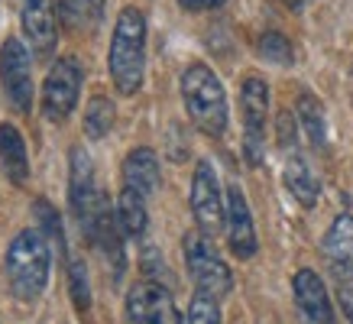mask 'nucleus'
<instances>
[{
	"mask_svg": "<svg viewBox=\"0 0 353 324\" xmlns=\"http://www.w3.org/2000/svg\"><path fill=\"white\" fill-rule=\"evenodd\" d=\"M110 78L120 94H137L146 75V17L137 7L120 10L110 36Z\"/></svg>",
	"mask_w": 353,
	"mask_h": 324,
	"instance_id": "nucleus-1",
	"label": "nucleus"
},
{
	"mask_svg": "<svg viewBox=\"0 0 353 324\" xmlns=\"http://www.w3.org/2000/svg\"><path fill=\"white\" fill-rule=\"evenodd\" d=\"M52 270V253H49V237L39 227H26L13 237L7 250V279L17 298L32 302L36 295H43L46 282Z\"/></svg>",
	"mask_w": 353,
	"mask_h": 324,
	"instance_id": "nucleus-2",
	"label": "nucleus"
},
{
	"mask_svg": "<svg viewBox=\"0 0 353 324\" xmlns=\"http://www.w3.org/2000/svg\"><path fill=\"white\" fill-rule=\"evenodd\" d=\"M182 97L192 123L208 136H224L227 130V94L221 78L208 65L194 62L182 75Z\"/></svg>",
	"mask_w": 353,
	"mask_h": 324,
	"instance_id": "nucleus-3",
	"label": "nucleus"
},
{
	"mask_svg": "<svg viewBox=\"0 0 353 324\" xmlns=\"http://www.w3.org/2000/svg\"><path fill=\"white\" fill-rule=\"evenodd\" d=\"M185 266H188V276L198 285V292H204V295L224 298L227 292L234 289V272L217 256L208 234H188L185 237Z\"/></svg>",
	"mask_w": 353,
	"mask_h": 324,
	"instance_id": "nucleus-4",
	"label": "nucleus"
},
{
	"mask_svg": "<svg viewBox=\"0 0 353 324\" xmlns=\"http://www.w3.org/2000/svg\"><path fill=\"white\" fill-rule=\"evenodd\" d=\"M81 65L75 59H55V65L49 68L43 85V114L46 120L52 123H62L68 120V114L75 110L78 94H81Z\"/></svg>",
	"mask_w": 353,
	"mask_h": 324,
	"instance_id": "nucleus-5",
	"label": "nucleus"
},
{
	"mask_svg": "<svg viewBox=\"0 0 353 324\" xmlns=\"http://www.w3.org/2000/svg\"><path fill=\"white\" fill-rule=\"evenodd\" d=\"M192 214L198 221V230L214 237L221 234L227 224V201L221 194V185H217L214 165L211 162H198L192 179Z\"/></svg>",
	"mask_w": 353,
	"mask_h": 324,
	"instance_id": "nucleus-6",
	"label": "nucleus"
},
{
	"mask_svg": "<svg viewBox=\"0 0 353 324\" xmlns=\"http://www.w3.org/2000/svg\"><path fill=\"white\" fill-rule=\"evenodd\" d=\"M240 110H243V152L250 165L263 162V130H266V114H269V85L263 78L250 75L240 88Z\"/></svg>",
	"mask_w": 353,
	"mask_h": 324,
	"instance_id": "nucleus-7",
	"label": "nucleus"
},
{
	"mask_svg": "<svg viewBox=\"0 0 353 324\" xmlns=\"http://www.w3.org/2000/svg\"><path fill=\"white\" fill-rule=\"evenodd\" d=\"M127 318L130 324H182L169 289L152 279L137 282L127 292Z\"/></svg>",
	"mask_w": 353,
	"mask_h": 324,
	"instance_id": "nucleus-8",
	"label": "nucleus"
},
{
	"mask_svg": "<svg viewBox=\"0 0 353 324\" xmlns=\"http://www.w3.org/2000/svg\"><path fill=\"white\" fill-rule=\"evenodd\" d=\"M0 78H3V91L10 97L17 110L32 108V62L30 52L20 39H7L3 52H0Z\"/></svg>",
	"mask_w": 353,
	"mask_h": 324,
	"instance_id": "nucleus-9",
	"label": "nucleus"
},
{
	"mask_svg": "<svg viewBox=\"0 0 353 324\" xmlns=\"http://www.w3.org/2000/svg\"><path fill=\"white\" fill-rule=\"evenodd\" d=\"M227 240L240 259H250L256 253V227H253V214L246 205V194L240 185L227 188Z\"/></svg>",
	"mask_w": 353,
	"mask_h": 324,
	"instance_id": "nucleus-10",
	"label": "nucleus"
},
{
	"mask_svg": "<svg viewBox=\"0 0 353 324\" xmlns=\"http://www.w3.org/2000/svg\"><path fill=\"white\" fill-rule=\"evenodd\" d=\"M292 292H295V305L301 308V318L308 324H337L331 308V298H327V289H324L321 276L314 270H299L295 279H292Z\"/></svg>",
	"mask_w": 353,
	"mask_h": 324,
	"instance_id": "nucleus-11",
	"label": "nucleus"
},
{
	"mask_svg": "<svg viewBox=\"0 0 353 324\" xmlns=\"http://www.w3.org/2000/svg\"><path fill=\"white\" fill-rule=\"evenodd\" d=\"M23 32L36 52L49 55L55 49L59 30H55V7L52 0H23V13H20Z\"/></svg>",
	"mask_w": 353,
	"mask_h": 324,
	"instance_id": "nucleus-12",
	"label": "nucleus"
},
{
	"mask_svg": "<svg viewBox=\"0 0 353 324\" xmlns=\"http://www.w3.org/2000/svg\"><path fill=\"white\" fill-rule=\"evenodd\" d=\"M97 194H101V188L94 182V162H91V156L85 150H72V185H68V198H72L75 217L94 205Z\"/></svg>",
	"mask_w": 353,
	"mask_h": 324,
	"instance_id": "nucleus-13",
	"label": "nucleus"
},
{
	"mask_svg": "<svg viewBox=\"0 0 353 324\" xmlns=\"http://www.w3.org/2000/svg\"><path fill=\"white\" fill-rule=\"evenodd\" d=\"M123 182H127V188H137L139 194H152L159 188V159H156V152L150 146H139V150L127 152Z\"/></svg>",
	"mask_w": 353,
	"mask_h": 324,
	"instance_id": "nucleus-14",
	"label": "nucleus"
},
{
	"mask_svg": "<svg viewBox=\"0 0 353 324\" xmlns=\"http://www.w3.org/2000/svg\"><path fill=\"white\" fill-rule=\"evenodd\" d=\"M0 165L13 185H26L30 179V156L23 146L20 130L13 123H0Z\"/></svg>",
	"mask_w": 353,
	"mask_h": 324,
	"instance_id": "nucleus-15",
	"label": "nucleus"
},
{
	"mask_svg": "<svg viewBox=\"0 0 353 324\" xmlns=\"http://www.w3.org/2000/svg\"><path fill=\"white\" fill-rule=\"evenodd\" d=\"M324 256L337 272H353V214H341L324 237Z\"/></svg>",
	"mask_w": 353,
	"mask_h": 324,
	"instance_id": "nucleus-16",
	"label": "nucleus"
},
{
	"mask_svg": "<svg viewBox=\"0 0 353 324\" xmlns=\"http://www.w3.org/2000/svg\"><path fill=\"white\" fill-rule=\"evenodd\" d=\"M117 221H120V230H123L127 237H143V234H146V224H150L146 194H139L137 188H123L117 198Z\"/></svg>",
	"mask_w": 353,
	"mask_h": 324,
	"instance_id": "nucleus-17",
	"label": "nucleus"
},
{
	"mask_svg": "<svg viewBox=\"0 0 353 324\" xmlns=\"http://www.w3.org/2000/svg\"><path fill=\"white\" fill-rule=\"evenodd\" d=\"M285 185L305 207L318 201V179H314V172L308 169V162L301 156H289V162H285Z\"/></svg>",
	"mask_w": 353,
	"mask_h": 324,
	"instance_id": "nucleus-18",
	"label": "nucleus"
},
{
	"mask_svg": "<svg viewBox=\"0 0 353 324\" xmlns=\"http://www.w3.org/2000/svg\"><path fill=\"white\" fill-rule=\"evenodd\" d=\"M114 120H117V110H114V101L104 94H94L88 101V110H85V133L91 140H101V136H108L110 127H114Z\"/></svg>",
	"mask_w": 353,
	"mask_h": 324,
	"instance_id": "nucleus-19",
	"label": "nucleus"
},
{
	"mask_svg": "<svg viewBox=\"0 0 353 324\" xmlns=\"http://www.w3.org/2000/svg\"><path fill=\"white\" fill-rule=\"evenodd\" d=\"M62 20L72 30H94L104 13V0H59Z\"/></svg>",
	"mask_w": 353,
	"mask_h": 324,
	"instance_id": "nucleus-20",
	"label": "nucleus"
},
{
	"mask_svg": "<svg viewBox=\"0 0 353 324\" xmlns=\"http://www.w3.org/2000/svg\"><path fill=\"white\" fill-rule=\"evenodd\" d=\"M299 120H301V127H305V133H308V140L314 146H324V136H327V130H324V110L311 94L299 97Z\"/></svg>",
	"mask_w": 353,
	"mask_h": 324,
	"instance_id": "nucleus-21",
	"label": "nucleus"
},
{
	"mask_svg": "<svg viewBox=\"0 0 353 324\" xmlns=\"http://www.w3.org/2000/svg\"><path fill=\"white\" fill-rule=\"evenodd\" d=\"M32 211H36L39 230H43L46 237L52 240L55 247H59V250L65 253V234H62V217H59V211H55V207L49 205V201H43V198L36 201V207H32Z\"/></svg>",
	"mask_w": 353,
	"mask_h": 324,
	"instance_id": "nucleus-22",
	"label": "nucleus"
},
{
	"mask_svg": "<svg viewBox=\"0 0 353 324\" xmlns=\"http://www.w3.org/2000/svg\"><path fill=\"white\" fill-rule=\"evenodd\" d=\"M259 55L276 65H292V43L282 32H263L259 36Z\"/></svg>",
	"mask_w": 353,
	"mask_h": 324,
	"instance_id": "nucleus-23",
	"label": "nucleus"
},
{
	"mask_svg": "<svg viewBox=\"0 0 353 324\" xmlns=\"http://www.w3.org/2000/svg\"><path fill=\"white\" fill-rule=\"evenodd\" d=\"M188 324H224L214 295H204V292L194 295L192 305H188Z\"/></svg>",
	"mask_w": 353,
	"mask_h": 324,
	"instance_id": "nucleus-24",
	"label": "nucleus"
},
{
	"mask_svg": "<svg viewBox=\"0 0 353 324\" xmlns=\"http://www.w3.org/2000/svg\"><path fill=\"white\" fill-rule=\"evenodd\" d=\"M68 285H72V298H75L78 312H85L88 305H91V292H88V270L81 259L68 263Z\"/></svg>",
	"mask_w": 353,
	"mask_h": 324,
	"instance_id": "nucleus-25",
	"label": "nucleus"
},
{
	"mask_svg": "<svg viewBox=\"0 0 353 324\" xmlns=\"http://www.w3.org/2000/svg\"><path fill=\"white\" fill-rule=\"evenodd\" d=\"M279 146H285V150L295 146V120H292L289 110L279 114Z\"/></svg>",
	"mask_w": 353,
	"mask_h": 324,
	"instance_id": "nucleus-26",
	"label": "nucleus"
},
{
	"mask_svg": "<svg viewBox=\"0 0 353 324\" xmlns=\"http://www.w3.org/2000/svg\"><path fill=\"white\" fill-rule=\"evenodd\" d=\"M182 10L188 13H201V10H214V7H224L227 0H179Z\"/></svg>",
	"mask_w": 353,
	"mask_h": 324,
	"instance_id": "nucleus-27",
	"label": "nucleus"
},
{
	"mask_svg": "<svg viewBox=\"0 0 353 324\" xmlns=\"http://www.w3.org/2000/svg\"><path fill=\"white\" fill-rule=\"evenodd\" d=\"M341 308L353 324V285H341Z\"/></svg>",
	"mask_w": 353,
	"mask_h": 324,
	"instance_id": "nucleus-28",
	"label": "nucleus"
},
{
	"mask_svg": "<svg viewBox=\"0 0 353 324\" xmlns=\"http://www.w3.org/2000/svg\"><path fill=\"white\" fill-rule=\"evenodd\" d=\"M305 3H308V0H285V7H289V10H301Z\"/></svg>",
	"mask_w": 353,
	"mask_h": 324,
	"instance_id": "nucleus-29",
	"label": "nucleus"
}]
</instances>
